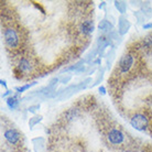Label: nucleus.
<instances>
[{"label":"nucleus","instance_id":"f257e3e1","mask_svg":"<svg viewBox=\"0 0 152 152\" xmlns=\"http://www.w3.org/2000/svg\"><path fill=\"white\" fill-rule=\"evenodd\" d=\"M4 37L6 45H7L9 49H17V48L20 45V43H21V40H20L18 31L12 27L7 28V29L4 30Z\"/></svg>","mask_w":152,"mask_h":152},{"label":"nucleus","instance_id":"f03ea898","mask_svg":"<svg viewBox=\"0 0 152 152\" xmlns=\"http://www.w3.org/2000/svg\"><path fill=\"white\" fill-rule=\"evenodd\" d=\"M130 125L138 131H145L149 126V119L145 114H136L130 119Z\"/></svg>","mask_w":152,"mask_h":152},{"label":"nucleus","instance_id":"7ed1b4c3","mask_svg":"<svg viewBox=\"0 0 152 152\" xmlns=\"http://www.w3.org/2000/svg\"><path fill=\"white\" fill-rule=\"evenodd\" d=\"M107 139L111 145H121L125 142L126 136L119 128H110L107 132Z\"/></svg>","mask_w":152,"mask_h":152},{"label":"nucleus","instance_id":"20e7f679","mask_svg":"<svg viewBox=\"0 0 152 152\" xmlns=\"http://www.w3.org/2000/svg\"><path fill=\"white\" fill-rule=\"evenodd\" d=\"M134 65V56L132 54H126L120 58L119 62V71L121 74H127Z\"/></svg>","mask_w":152,"mask_h":152},{"label":"nucleus","instance_id":"39448f33","mask_svg":"<svg viewBox=\"0 0 152 152\" xmlns=\"http://www.w3.org/2000/svg\"><path fill=\"white\" fill-rule=\"evenodd\" d=\"M4 136L8 143H10V145H19L20 141H21V133L17 129H15V128L7 129L4 131Z\"/></svg>","mask_w":152,"mask_h":152},{"label":"nucleus","instance_id":"423d86ee","mask_svg":"<svg viewBox=\"0 0 152 152\" xmlns=\"http://www.w3.org/2000/svg\"><path fill=\"white\" fill-rule=\"evenodd\" d=\"M31 69H32V65H31L30 61L28 60L27 57H22L20 58L19 64H18V71L22 74H27V73L31 72Z\"/></svg>","mask_w":152,"mask_h":152},{"label":"nucleus","instance_id":"0eeeda50","mask_svg":"<svg viewBox=\"0 0 152 152\" xmlns=\"http://www.w3.org/2000/svg\"><path fill=\"white\" fill-rule=\"evenodd\" d=\"M94 31V23L91 20H85L80 24V32L83 34H89Z\"/></svg>","mask_w":152,"mask_h":152},{"label":"nucleus","instance_id":"6e6552de","mask_svg":"<svg viewBox=\"0 0 152 152\" xmlns=\"http://www.w3.org/2000/svg\"><path fill=\"white\" fill-rule=\"evenodd\" d=\"M6 102H7V106L9 107L10 109H15V108H17V107H18V105H19L20 99L17 95H13V96L8 97Z\"/></svg>","mask_w":152,"mask_h":152},{"label":"nucleus","instance_id":"1a4fd4ad","mask_svg":"<svg viewBox=\"0 0 152 152\" xmlns=\"http://www.w3.org/2000/svg\"><path fill=\"white\" fill-rule=\"evenodd\" d=\"M35 83H32V84H27V85H24V86H22V87H18L17 88V91H18V93H22V91H27V89H29V88L32 86V85H34Z\"/></svg>","mask_w":152,"mask_h":152},{"label":"nucleus","instance_id":"9d476101","mask_svg":"<svg viewBox=\"0 0 152 152\" xmlns=\"http://www.w3.org/2000/svg\"><path fill=\"white\" fill-rule=\"evenodd\" d=\"M145 48L152 46V34L149 35V37H147V38L145 39Z\"/></svg>","mask_w":152,"mask_h":152},{"label":"nucleus","instance_id":"9b49d317","mask_svg":"<svg viewBox=\"0 0 152 152\" xmlns=\"http://www.w3.org/2000/svg\"><path fill=\"white\" fill-rule=\"evenodd\" d=\"M150 28H152V23H148V24L143 26V29H150Z\"/></svg>","mask_w":152,"mask_h":152},{"label":"nucleus","instance_id":"f8f14e48","mask_svg":"<svg viewBox=\"0 0 152 152\" xmlns=\"http://www.w3.org/2000/svg\"><path fill=\"white\" fill-rule=\"evenodd\" d=\"M0 83H1V85H2V86H4V87H7V84H6V82H4V80H0Z\"/></svg>","mask_w":152,"mask_h":152}]
</instances>
